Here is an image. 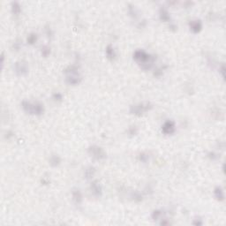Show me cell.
<instances>
[{
	"mask_svg": "<svg viewBox=\"0 0 226 226\" xmlns=\"http://www.w3.org/2000/svg\"><path fill=\"white\" fill-rule=\"evenodd\" d=\"M214 196L219 201H223L225 200V193L221 186H216L214 189Z\"/></svg>",
	"mask_w": 226,
	"mask_h": 226,
	"instance_id": "obj_13",
	"label": "cell"
},
{
	"mask_svg": "<svg viewBox=\"0 0 226 226\" xmlns=\"http://www.w3.org/2000/svg\"><path fill=\"white\" fill-rule=\"evenodd\" d=\"M127 134H128L130 136H135V135L138 134V128H137V126H135V125L130 126V127L128 128Z\"/></svg>",
	"mask_w": 226,
	"mask_h": 226,
	"instance_id": "obj_20",
	"label": "cell"
},
{
	"mask_svg": "<svg viewBox=\"0 0 226 226\" xmlns=\"http://www.w3.org/2000/svg\"><path fill=\"white\" fill-rule=\"evenodd\" d=\"M189 28L193 34H198L202 29V23L200 19H192L190 20L189 23Z\"/></svg>",
	"mask_w": 226,
	"mask_h": 226,
	"instance_id": "obj_9",
	"label": "cell"
},
{
	"mask_svg": "<svg viewBox=\"0 0 226 226\" xmlns=\"http://www.w3.org/2000/svg\"><path fill=\"white\" fill-rule=\"evenodd\" d=\"M128 10H129V13H130V15L136 17V14H137V11H136V8H135V6H132V5H129V7H128Z\"/></svg>",
	"mask_w": 226,
	"mask_h": 226,
	"instance_id": "obj_24",
	"label": "cell"
},
{
	"mask_svg": "<svg viewBox=\"0 0 226 226\" xmlns=\"http://www.w3.org/2000/svg\"><path fill=\"white\" fill-rule=\"evenodd\" d=\"M37 39H38V35L35 33H30L29 35H28L27 37V43L29 44V45H33L35 44V43L37 42Z\"/></svg>",
	"mask_w": 226,
	"mask_h": 226,
	"instance_id": "obj_16",
	"label": "cell"
},
{
	"mask_svg": "<svg viewBox=\"0 0 226 226\" xmlns=\"http://www.w3.org/2000/svg\"><path fill=\"white\" fill-rule=\"evenodd\" d=\"M51 52V47H49L48 45H43L41 49V53H42V56H43L44 57H47L50 56V54Z\"/></svg>",
	"mask_w": 226,
	"mask_h": 226,
	"instance_id": "obj_18",
	"label": "cell"
},
{
	"mask_svg": "<svg viewBox=\"0 0 226 226\" xmlns=\"http://www.w3.org/2000/svg\"><path fill=\"white\" fill-rule=\"evenodd\" d=\"M176 131V124L173 120H167L162 125V132L165 135L173 134Z\"/></svg>",
	"mask_w": 226,
	"mask_h": 226,
	"instance_id": "obj_7",
	"label": "cell"
},
{
	"mask_svg": "<svg viewBox=\"0 0 226 226\" xmlns=\"http://www.w3.org/2000/svg\"><path fill=\"white\" fill-rule=\"evenodd\" d=\"M72 201L75 204L77 205H80L82 203V201H83V196H82V193L80 189L78 188H74L72 189Z\"/></svg>",
	"mask_w": 226,
	"mask_h": 226,
	"instance_id": "obj_10",
	"label": "cell"
},
{
	"mask_svg": "<svg viewBox=\"0 0 226 226\" xmlns=\"http://www.w3.org/2000/svg\"><path fill=\"white\" fill-rule=\"evenodd\" d=\"M162 215H163V211L160 210V209H157V210H154V211L152 212L151 217H152V219H154V220H158V219L161 218Z\"/></svg>",
	"mask_w": 226,
	"mask_h": 226,
	"instance_id": "obj_19",
	"label": "cell"
},
{
	"mask_svg": "<svg viewBox=\"0 0 226 226\" xmlns=\"http://www.w3.org/2000/svg\"><path fill=\"white\" fill-rule=\"evenodd\" d=\"M220 72L222 73V76H223V78L225 79V65H222V66H221Z\"/></svg>",
	"mask_w": 226,
	"mask_h": 226,
	"instance_id": "obj_27",
	"label": "cell"
},
{
	"mask_svg": "<svg viewBox=\"0 0 226 226\" xmlns=\"http://www.w3.org/2000/svg\"><path fill=\"white\" fill-rule=\"evenodd\" d=\"M132 198L134 199V201H137V202H139V201H142V195H141V193L137 191L134 192L132 193Z\"/></svg>",
	"mask_w": 226,
	"mask_h": 226,
	"instance_id": "obj_22",
	"label": "cell"
},
{
	"mask_svg": "<svg viewBox=\"0 0 226 226\" xmlns=\"http://www.w3.org/2000/svg\"><path fill=\"white\" fill-rule=\"evenodd\" d=\"M82 81V77L81 76V74L79 73V72H70L66 74V82L68 85L72 86H75V85H79Z\"/></svg>",
	"mask_w": 226,
	"mask_h": 226,
	"instance_id": "obj_5",
	"label": "cell"
},
{
	"mask_svg": "<svg viewBox=\"0 0 226 226\" xmlns=\"http://www.w3.org/2000/svg\"><path fill=\"white\" fill-rule=\"evenodd\" d=\"M152 109H153V105L151 104L150 103H148V102L139 103V104H136L131 105L130 109H129V112L132 115L139 117V116L143 115L144 113L151 110Z\"/></svg>",
	"mask_w": 226,
	"mask_h": 226,
	"instance_id": "obj_3",
	"label": "cell"
},
{
	"mask_svg": "<svg viewBox=\"0 0 226 226\" xmlns=\"http://www.w3.org/2000/svg\"><path fill=\"white\" fill-rule=\"evenodd\" d=\"M45 32H46V34H47V35H48L49 37H50V36H52V30H51V28L50 27H46V28H45Z\"/></svg>",
	"mask_w": 226,
	"mask_h": 226,
	"instance_id": "obj_25",
	"label": "cell"
},
{
	"mask_svg": "<svg viewBox=\"0 0 226 226\" xmlns=\"http://www.w3.org/2000/svg\"><path fill=\"white\" fill-rule=\"evenodd\" d=\"M14 72L18 76L27 75L28 72V66L25 61H17L14 64Z\"/></svg>",
	"mask_w": 226,
	"mask_h": 226,
	"instance_id": "obj_6",
	"label": "cell"
},
{
	"mask_svg": "<svg viewBox=\"0 0 226 226\" xmlns=\"http://www.w3.org/2000/svg\"><path fill=\"white\" fill-rule=\"evenodd\" d=\"M160 225H171V223H170L169 221H166V220L164 219V220H163V221L160 223Z\"/></svg>",
	"mask_w": 226,
	"mask_h": 226,
	"instance_id": "obj_29",
	"label": "cell"
},
{
	"mask_svg": "<svg viewBox=\"0 0 226 226\" xmlns=\"http://www.w3.org/2000/svg\"><path fill=\"white\" fill-rule=\"evenodd\" d=\"M95 173V169L94 167H92V166H89L85 170L84 176H85V178L87 179H89V178H92L94 177Z\"/></svg>",
	"mask_w": 226,
	"mask_h": 226,
	"instance_id": "obj_17",
	"label": "cell"
},
{
	"mask_svg": "<svg viewBox=\"0 0 226 226\" xmlns=\"http://www.w3.org/2000/svg\"><path fill=\"white\" fill-rule=\"evenodd\" d=\"M20 46H21V44H20V43H18V42H15L14 43H13V48L16 50V51H19V49H20Z\"/></svg>",
	"mask_w": 226,
	"mask_h": 226,
	"instance_id": "obj_28",
	"label": "cell"
},
{
	"mask_svg": "<svg viewBox=\"0 0 226 226\" xmlns=\"http://www.w3.org/2000/svg\"><path fill=\"white\" fill-rule=\"evenodd\" d=\"M11 8H12V13L15 15H19L21 13V6L18 2H12L11 4Z\"/></svg>",
	"mask_w": 226,
	"mask_h": 226,
	"instance_id": "obj_15",
	"label": "cell"
},
{
	"mask_svg": "<svg viewBox=\"0 0 226 226\" xmlns=\"http://www.w3.org/2000/svg\"><path fill=\"white\" fill-rule=\"evenodd\" d=\"M61 163V158L59 156L57 155H52L51 157H50V160H49V163L51 166L52 167H57Z\"/></svg>",
	"mask_w": 226,
	"mask_h": 226,
	"instance_id": "obj_14",
	"label": "cell"
},
{
	"mask_svg": "<svg viewBox=\"0 0 226 226\" xmlns=\"http://www.w3.org/2000/svg\"><path fill=\"white\" fill-rule=\"evenodd\" d=\"M134 59L139 64L141 69L149 70L153 66L157 57L154 55L146 52L144 50H136L134 52Z\"/></svg>",
	"mask_w": 226,
	"mask_h": 226,
	"instance_id": "obj_1",
	"label": "cell"
},
{
	"mask_svg": "<svg viewBox=\"0 0 226 226\" xmlns=\"http://www.w3.org/2000/svg\"><path fill=\"white\" fill-rule=\"evenodd\" d=\"M4 53L2 52V54H1V65H2V68L4 66Z\"/></svg>",
	"mask_w": 226,
	"mask_h": 226,
	"instance_id": "obj_30",
	"label": "cell"
},
{
	"mask_svg": "<svg viewBox=\"0 0 226 226\" xmlns=\"http://www.w3.org/2000/svg\"><path fill=\"white\" fill-rule=\"evenodd\" d=\"M23 110L30 115L41 116L44 113V106L40 102H30L24 100L21 103Z\"/></svg>",
	"mask_w": 226,
	"mask_h": 226,
	"instance_id": "obj_2",
	"label": "cell"
},
{
	"mask_svg": "<svg viewBox=\"0 0 226 226\" xmlns=\"http://www.w3.org/2000/svg\"><path fill=\"white\" fill-rule=\"evenodd\" d=\"M192 225H203V222L201 220V219H194L193 220V222H192Z\"/></svg>",
	"mask_w": 226,
	"mask_h": 226,
	"instance_id": "obj_26",
	"label": "cell"
},
{
	"mask_svg": "<svg viewBox=\"0 0 226 226\" xmlns=\"http://www.w3.org/2000/svg\"><path fill=\"white\" fill-rule=\"evenodd\" d=\"M159 18L162 21H164V22H170L172 19L168 10L164 7H161L159 9Z\"/></svg>",
	"mask_w": 226,
	"mask_h": 226,
	"instance_id": "obj_11",
	"label": "cell"
},
{
	"mask_svg": "<svg viewBox=\"0 0 226 226\" xmlns=\"http://www.w3.org/2000/svg\"><path fill=\"white\" fill-rule=\"evenodd\" d=\"M52 98L54 99V101H56V102H61L62 99H63V95L61 93L57 92V93L53 94Z\"/></svg>",
	"mask_w": 226,
	"mask_h": 226,
	"instance_id": "obj_23",
	"label": "cell"
},
{
	"mask_svg": "<svg viewBox=\"0 0 226 226\" xmlns=\"http://www.w3.org/2000/svg\"><path fill=\"white\" fill-rule=\"evenodd\" d=\"M90 189H91L92 193L94 194V196H95L97 198H100L103 195V187L98 180L92 181V183L90 185Z\"/></svg>",
	"mask_w": 226,
	"mask_h": 226,
	"instance_id": "obj_8",
	"label": "cell"
},
{
	"mask_svg": "<svg viewBox=\"0 0 226 226\" xmlns=\"http://www.w3.org/2000/svg\"><path fill=\"white\" fill-rule=\"evenodd\" d=\"M139 159L140 162L146 163H148V162L149 161V155H148V153H145V152L140 153L139 156Z\"/></svg>",
	"mask_w": 226,
	"mask_h": 226,
	"instance_id": "obj_21",
	"label": "cell"
},
{
	"mask_svg": "<svg viewBox=\"0 0 226 226\" xmlns=\"http://www.w3.org/2000/svg\"><path fill=\"white\" fill-rule=\"evenodd\" d=\"M105 53H106V57H107L108 59H110V60H114V59L116 58L117 54H116L114 47H113L111 44H109V45L106 47Z\"/></svg>",
	"mask_w": 226,
	"mask_h": 226,
	"instance_id": "obj_12",
	"label": "cell"
},
{
	"mask_svg": "<svg viewBox=\"0 0 226 226\" xmlns=\"http://www.w3.org/2000/svg\"><path fill=\"white\" fill-rule=\"evenodd\" d=\"M87 153L90 157L95 160H104L107 157V154L104 148L97 145H92L88 147Z\"/></svg>",
	"mask_w": 226,
	"mask_h": 226,
	"instance_id": "obj_4",
	"label": "cell"
}]
</instances>
